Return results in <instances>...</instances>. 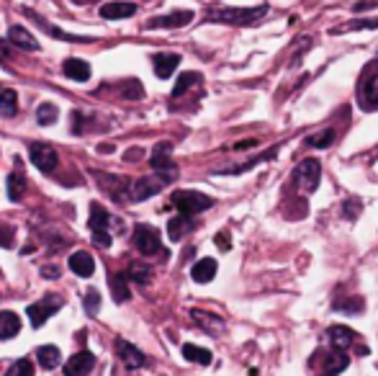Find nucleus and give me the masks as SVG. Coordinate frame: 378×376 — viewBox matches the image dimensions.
<instances>
[{
	"instance_id": "obj_1",
	"label": "nucleus",
	"mask_w": 378,
	"mask_h": 376,
	"mask_svg": "<svg viewBox=\"0 0 378 376\" xmlns=\"http://www.w3.org/2000/svg\"><path fill=\"white\" fill-rule=\"evenodd\" d=\"M268 13V6H255V8H222V10H211L209 21L213 23H232V26H250L258 23Z\"/></svg>"
},
{
	"instance_id": "obj_2",
	"label": "nucleus",
	"mask_w": 378,
	"mask_h": 376,
	"mask_svg": "<svg viewBox=\"0 0 378 376\" xmlns=\"http://www.w3.org/2000/svg\"><path fill=\"white\" fill-rule=\"evenodd\" d=\"M358 106L363 111L378 109V60L363 70L358 83Z\"/></svg>"
},
{
	"instance_id": "obj_3",
	"label": "nucleus",
	"mask_w": 378,
	"mask_h": 376,
	"mask_svg": "<svg viewBox=\"0 0 378 376\" xmlns=\"http://www.w3.org/2000/svg\"><path fill=\"white\" fill-rule=\"evenodd\" d=\"M173 204L178 207L180 214L193 217V214H201L206 209H211L213 198H209L206 194H198V191H178L173 196Z\"/></svg>"
},
{
	"instance_id": "obj_4",
	"label": "nucleus",
	"mask_w": 378,
	"mask_h": 376,
	"mask_svg": "<svg viewBox=\"0 0 378 376\" xmlns=\"http://www.w3.org/2000/svg\"><path fill=\"white\" fill-rule=\"evenodd\" d=\"M293 176H296V183H299V188L304 194H314L322 180L319 160H314V158L301 160L299 165H296V170H293Z\"/></svg>"
},
{
	"instance_id": "obj_5",
	"label": "nucleus",
	"mask_w": 378,
	"mask_h": 376,
	"mask_svg": "<svg viewBox=\"0 0 378 376\" xmlns=\"http://www.w3.org/2000/svg\"><path fill=\"white\" fill-rule=\"evenodd\" d=\"M170 149H173L170 142H160V145L155 147V152H152V158H149L155 173L160 176V178H165L167 183L175 180V176H178V168H175V163L170 160Z\"/></svg>"
},
{
	"instance_id": "obj_6",
	"label": "nucleus",
	"mask_w": 378,
	"mask_h": 376,
	"mask_svg": "<svg viewBox=\"0 0 378 376\" xmlns=\"http://www.w3.org/2000/svg\"><path fill=\"white\" fill-rule=\"evenodd\" d=\"M134 245L142 255H155L162 250V240H160V232L149 224H136L134 227Z\"/></svg>"
},
{
	"instance_id": "obj_7",
	"label": "nucleus",
	"mask_w": 378,
	"mask_h": 376,
	"mask_svg": "<svg viewBox=\"0 0 378 376\" xmlns=\"http://www.w3.org/2000/svg\"><path fill=\"white\" fill-rule=\"evenodd\" d=\"M59 307H62V299H59L57 294H47V297L41 299V302H34V304H29L26 315H29L31 325L41 327L49 320V317L57 312Z\"/></svg>"
},
{
	"instance_id": "obj_8",
	"label": "nucleus",
	"mask_w": 378,
	"mask_h": 376,
	"mask_svg": "<svg viewBox=\"0 0 378 376\" xmlns=\"http://www.w3.org/2000/svg\"><path fill=\"white\" fill-rule=\"evenodd\" d=\"M193 19V10H175V13L155 16L152 21H147V29H180V26H188Z\"/></svg>"
},
{
	"instance_id": "obj_9",
	"label": "nucleus",
	"mask_w": 378,
	"mask_h": 376,
	"mask_svg": "<svg viewBox=\"0 0 378 376\" xmlns=\"http://www.w3.org/2000/svg\"><path fill=\"white\" fill-rule=\"evenodd\" d=\"M165 186H167V180L160 178L157 173H152V176H147V178L136 180L134 188H132V194H134V201H145V198L155 196L157 191H162Z\"/></svg>"
},
{
	"instance_id": "obj_10",
	"label": "nucleus",
	"mask_w": 378,
	"mask_h": 376,
	"mask_svg": "<svg viewBox=\"0 0 378 376\" xmlns=\"http://www.w3.org/2000/svg\"><path fill=\"white\" fill-rule=\"evenodd\" d=\"M31 160H34V165L44 173H52V170L57 168V152L49 147V145H41V142H34L31 145Z\"/></svg>"
},
{
	"instance_id": "obj_11",
	"label": "nucleus",
	"mask_w": 378,
	"mask_h": 376,
	"mask_svg": "<svg viewBox=\"0 0 378 376\" xmlns=\"http://www.w3.org/2000/svg\"><path fill=\"white\" fill-rule=\"evenodd\" d=\"M93 366H96V356L87 353V351H80V353H75L72 358H67L65 376H85L93 371Z\"/></svg>"
},
{
	"instance_id": "obj_12",
	"label": "nucleus",
	"mask_w": 378,
	"mask_h": 376,
	"mask_svg": "<svg viewBox=\"0 0 378 376\" xmlns=\"http://www.w3.org/2000/svg\"><path fill=\"white\" fill-rule=\"evenodd\" d=\"M180 65V54H175V52H160L152 57V67H155V75L160 80H167L173 75L175 70Z\"/></svg>"
},
{
	"instance_id": "obj_13",
	"label": "nucleus",
	"mask_w": 378,
	"mask_h": 376,
	"mask_svg": "<svg viewBox=\"0 0 378 376\" xmlns=\"http://www.w3.org/2000/svg\"><path fill=\"white\" fill-rule=\"evenodd\" d=\"M116 353L118 358L124 361L126 368H142L147 364L145 353H142L139 348L132 346V343H126V340H116Z\"/></svg>"
},
{
	"instance_id": "obj_14",
	"label": "nucleus",
	"mask_w": 378,
	"mask_h": 376,
	"mask_svg": "<svg viewBox=\"0 0 378 376\" xmlns=\"http://www.w3.org/2000/svg\"><path fill=\"white\" fill-rule=\"evenodd\" d=\"M327 337H330V343L335 351H348V348L355 343V337L358 335L345 325H332L330 330H327Z\"/></svg>"
},
{
	"instance_id": "obj_15",
	"label": "nucleus",
	"mask_w": 378,
	"mask_h": 376,
	"mask_svg": "<svg viewBox=\"0 0 378 376\" xmlns=\"http://www.w3.org/2000/svg\"><path fill=\"white\" fill-rule=\"evenodd\" d=\"M350 364V358L345 356V351H337V353H327L322 358V368L319 376H337L339 371H345Z\"/></svg>"
},
{
	"instance_id": "obj_16",
	"label": "nucleus",
	"mask_w": 378,
	"mask_h": 376,
	"mask_svg": "<svg viewBox=\"0 0 378 376\" xmlns=\"http://www.w3.org/2000/svg\"><path fill=\"white\" fill-rule=\"evenodd\" d=\"M70 271H72V273H78V276H83V278L93 276V271H96V260H93L90 253L78 250V253H72V255H70Z\"/></svg>"
},
{
	"instance_id": "obj_17",
	"label": "nucleus",
	"mask_w": 378,
	"mask_h": 376,
	"mask_svg": "<svg viewBox=\"0 0 378 376\" xmlns=\"http://www.w3.org/2000/svg\"><path fill=\"white\" fill-rule=\"evenodd\" d=\"M136 13V6L134 3H106L101 6V16L108 21H121V19H132Z\"/></svg>"
},
{
	"instance_id": "obj_18",
	"label": "nucleus",
	"mask_w": 378,
	"mask_h": 376,
	"mask_svg": "<svg viewBox=\"0 0 378 376\" xmlns=\"http://www.w3.org/2000/svg\"><path fill=\"white\" fill-rule=\"evenodd\" d=\"M8 39L21 47V50H29V52H36L39 50V41L34 39V34L29 29H23V26H10L8 31Z\"/></svg>"
},
{
	"instance_id": "obj_19",
	"label": "nucleus",
	"mask_w": 378,
	"mask_h": 376,
	"mask_svg": "<svg viewBox=\"0 0 378 376\" xmlns=\"http://www.w3.org/2000/svg\"><path fill=\"white\" fill-rule=\"evenodd\" d=\"M62 72L67 75L70 80H78V83H85L90 78V65L85 60H78V57H72L62 65Z\"/></svg>"
},
{
	"instance_id": "obj_20",
	"label": "nucleus",
	"mask_w": 378,
	"mask_h": 376,
	"mask_svg": "<svg viewBox=\"0 0 378 376\" xmlns=\"http://www.w3.org/2000/svg\"><path fill=\"white\" fill-rule=\"evenodd\" d=\"M191 276H193L196 284H209L216 276V260L213 258H201L191 271Z\"/></svg>"
},
{
	"instance_id": "obj_21",
	"label": "nucleus",
	"mask_w": 378,
	"mask_h": 376,
	"mask_svg": "<svg viewBox=\"0 0 378 376\" xmlns=\"http://www.w3.org/2000/svg\"><path fill=\"white\" fill-rule=\"evenodd\" d=\"M21 330V317L16 312H0V340L19 335Z\"/></svg>"
},
{
	"instance_id": "obj_22",
	"label": "nucleus",
	"mask_w": 378,
	"mask_h": 376,
	"mask_svg": "<svg viewBox=\"0 0 378 376\" xmlns=\"http://www.w3.org/2000/svg\"><path fill=\"white\" fill-rule=\"evenodd\" d=\"M193 227V222H191V217H185V214H178V217H173L170 222H167V235H170V240H178L183 238L188 229Z\"/></svg>"
},
{
	"instance_id": "obj_23",
	"label": "nucleus",
	"mask_w": 378,
	"mask_h": 376,
	"mask_svg": "<svg viewBox=\"0 0 378 376\" xmlns=\"http://www.w3.org/2000/svg\"><path fill=\"white\" fill-rule=\"evenodd\" d=\"M36 358H39L41 368H57L59 366V358H62V353H59L57 346H41L39 351H36Z\"/></svg>"
},
{
	"instance_id": "obj_24",
	"label": "nucleus",
	"mask_w": 378,
	"mask_h": 376,
	"mask_svg": "<svg viewBox=\"0 0 378 376\" xmlns=\"http://www.w3.org/2000/svg\"><path fill=\"white\" fill-rule=\"evenodd\" d=\"M0 111L6 116H16V111H19V93L13 88H0Z\"/></svg>"
},
{
	"instance_id": "obj_25",
	"label": "nucleus",
	"mask_w": 378,
	"mask_h": 376,
	"mask_svg": "<svg viewBox=\"0 0 378 376\" xmlns=\"http://www.w3.org/2000/svg\"><path fill=\"white\" fill-rule=\"evenodd\" d=\"M6 186H8L10 201H21V198H23V191H26V178H23V173H10L8 180H6Z\"/></svg>"
},
{
	"instance_id": "obj_26",
	"label": "nucleus",
	"mask_w": 378,
	"mask_h": 376,
	"mask_svg": "<svg viewBox=\"0 0 378 376\" xmlns=\"http://www.w3.org/2000/svg\"><path fill=\"white\" fill-rule=\"evenodd\" d=\"M183 356L188 358V361H193V364H201V366H209V364H211V351L191 346V343H185L183 346Z\"/></svg>"
},
{
	"instance_id": "obj_27",
	"label": "nucleus",
	"mask_w": 378,
	"mask_h": 376,
	"mask_svg": "<svg viewBox=\"0 0 378 376\" xmlns=\"http://www.w3.org/2000/svg\"><path fill=\"white\" fill-rule=\"evenodd\" d=\"M108 222H111V217H108V211L101 204H93L90 207V229H108Z\"/></svg>"
},
{
	"instance_id": "obj_28",
	"label": "nucleus",
	"mask_w": 378,
	"mask_h": 376,
	"mask_svg": "<svg viewBox=\"0 0 378 376\" xmlns=\"http://www.w3.org/2000/svg\"><path fill=\"white\" fill-rule=\"evenodd\" d=\"M196 83H201V75H198V72H183V75L178 78V83H175L173 96L175 98H178V96H183L185 90L191 88V85H196Z\"/></svg>"
},
{
	"instance_id": "obj_29",
	"label": "nucleus",
	"mask_w": 378,
	"mask_h": 376,
	"mask_svg": "<svg viewBox=\"0 0 378 376\" xmlns=\"http://www.w3.org/2000/svg\"><path fill=\"white\" fill-rule=\"evenodd\" d=\"M36 119H39V124H54V121L59 119V111L54 103H41L39 109H36Z\"/></svg>"
},
{
	"instance_id": "obj_30",
	"label": "nucleus",
	"mask_w": 378,
	"mask_h": 376,
	"mask_svg": "<svg viewBox=\"0 0 378 376\" xmlns=\"http://www.w3.org/2000/svg\"><path fill=\"white\" fill-rule=\"evenodd\" d=\"M111 289H114V299H116V302L129 299V286H126L124 273H114V276H111Z\"/></svg>"
},
{
	"instance_id": "obj_31",
	"label": "nucleus",
	"mask_w": 378,
	"mask_h": 376,
	"mask_svg": "<svg viewBox=\"0 0 378 376\" xmlns=\"http://www.w3.org/2000/svg\"><path fill=\"white\" fill-rule=\"evenodd\" d=\"M98 180H101V186H108L111 188V196L116 198V201H121V194L126 191V183L124 180H118V178H111V176H98Z\"/></svg>"
},
{
	"instance_id": "obj_32",
	"label": "nucleus",
	"mask_w": 378,
	"mask_h": 376,
	"mask_svg": "<svg viewBox=\"0 0 378 376\" xmlns=\"http://www.w3.org/2000/svg\"><path fill=\"white\" fill-rule=\"evenodd\" d=\"M6 376H34V364H31L29 358H19V361L8 368Z\"/></svg>"
},
{
	"instance_id": "obj_33",
	"label": "nucleus",
	"mask_w": 378,
	"mask_h": 376,
	"mask_svg": "<svg viewBox=\"0 0 378 376\" xmlns=\"http://www.w3.org/2000/svg\"><path fill=\"white\" fill-rule=\"evenodd\" d=\"M149 273H152V271H149V268L145 266V263H132V266H129V273H126V276H132L134 278V281H139V284H145V281H149Z\"/></svg>"
},
{
	"instance_id": "obj_34",
	"label": "nucleus",
	"mask_w": 378,
	"mask_h": 376,
	"mask_svg": "<svg viewBox=\"0 0 378 376\" xmlns=\"http://www.w3.org/2000/svg\"><path fill=\"white\" fill-rule=\"evenodd\" d=\"M358 29H378V19L353 21V23H348V26H337V29H332V34H339V31H358Z\"/></svg>"
},
{
	"instance_id": "obj_35",
	"label": "nucleus",
	"mask_w": 378,
	"mask_h": 376,
	"mask_svg": "<svg viewBox=\"0 0 378 376\" xmlns=\"http://www.w3.org/2000/svg\"><path fill=\"white\" fill-rule=\"evenodd\" d=\"M193 320L196 322H201L204 327H209V330H222V320L213 315H206V312H193Z\"/></svg>"
},
{
	"instance_id": "obj_36",
	"label": "nucleus",
	"mask_w": 378,
	"mask_h": 376,
	"mask_svg": "<svg viewBox=\"0 0 378 376\" xmlns=\"http://www.w3.org/2000/svg\"><path fill=\"white\" fill-rule=\"evenodd\" d=\"M306 142H309L311 147H330L332 142H335V132H332V129H327L324 134H314V137H309Z\"/></svg>"
},
{
	"instance_id": "obj_37",
	"label": "nucleus",
	"mask_w": 378,
	"mask_h": 376,
	"mask_svg": "<svg viewBox=\"0 0 378 376\" xmlns=\"http://www.w3.org/2000/svg\"><path fill=\"white\" fill-rule=\"evenodd\" d=\"M85 309H87V315H96L98 309H101V294H98L96 289H90V291H87V297H85Z\"/></svg>"
},
{
	"instance_id": "obj_38",
	"label": "nucleus",
	"mask_w": 378,
	"mask_h": 376,
	"mask_svg": "<svg viewBox=\"0 0 378 376\" xmlns=\"http://www.w3.org/2000/svg\"><path fill=\"white\" fill-rule=\"evenodd\" d=\"M335 309H348V312H360V309H363V299L355 297L353 302H335Z\"/></svg>"
},
{
	"instance_id": "obj_39",
	"label": "nucleus",
	"mask_w": 378,
	"mask_h": 376,
	"mask_svg": "<svg viewBox=\"0 0 378 376\" xmlns=\"http://www.w3.org/2000/svg\"><path fill=\"white\" fill-rule=\"evenodd\" d=\"M93 240H96L98 248H108V245H111V235H108V229H93Z\"/></svg>"
},
{
	"instance_id": "obj_40",
	"label": "nucleus",
	"mask_w": 378,
	"mask_h": 376,
	"mask_svg": "<svg viewBox=\"0 0 378 376\" xmlns=\"http://www.w3.org/2000/svg\"><path fill=\"white\" fill-rule=\"evenodd\" d=\"M0 245H3V248H10V245H13V235H10L8 227H0Z\"/></svg>"
},
{
	"instance_id": "obj_41",
	"label": "nucleus",
	"mask_w": 378,
	"mask_h": 376,
	"mask_svg": "<svg viewBox=\"0 0 378 376\" xmlns=\"http://www.w3.org/2000/svg\"><path fill=\"white\" fill-rule=\"evenodd\" d=\"M376 6H378V0H360V3H355V6H353V10H355V13H360V10L376 8Z\"/></svg>"
},
{
	"instance_id": "obj_42",
	"label": "nucleus",
	"mask_w": 378,
	"mask_h": 376,
	"mask_svg": "<svg viewBox=\"0 0 378 376\" xmlns=\"http://www.w3.org/2000/svg\"><path fill=\"white\" fill-rule=\"evenodd\" d=\"M358 209H360L358 201H350V204H345V209H342V211H345V217H348V219H355V217H358V214H355Z\"/></svg>"
},
{
	"instance_id": "obj_43",
	"label": "nucleus",
	"mask_w": 378,
	"mask_h": 376,
	"mask_svg": "<svg viewBox=\"0 0 378 376\" xmlns=\"http://www.w3.org/2000/svg\"><path fill=\"white\" fill-rule=\"evenodd\" d=\"M41 276L44 278H59V268L57 266H41Z\"/></svg>"
},
{
	"instance_id": "obj_44",
	"label": "nucleus",
	"mask_w": 378,
	"mask_h": 376,
	"mask_svg": "<svg viewBox=\"0 0 378 376\" xmlns=\"http://www.w3.org/2000/svg\"><path fill=\"white\" fill-rule=\"evenodd\" d=\"M10 57V50H8V44H6V41H0V65H3V62L8 60Z\"/></svg>"
},
{
	"instance_id": "obj_45",
	"label": "nucleus",
	"mask_w": 378,
	"mask_h": 376,
	"mask_svg": "<svg viewBox=\"0 0 378 376\" xmlns=\"http://www.w3.org/2000/svg\"><path fill=\"white\" fill-rule=\"evenodd\" d=\"M216 245H222V248H229V242H227V238H216Z\"/></svg>"
}]
</instances>
